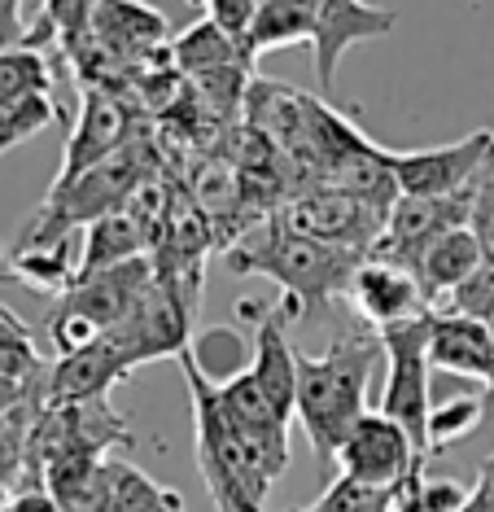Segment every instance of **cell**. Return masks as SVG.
I'll return each mask as SVG.
<instances>
[{"mask_svg":"<svg viewBox=\"0 0 494 512\" xmlns=\"http://www.w3.org/2000/svg\"><path fill=\"white\" fill-rule=\"evenodd\" d=\"M429 311H438V316H464V320H477L490 329L494 324V263L477 267L464 285H455L451 294L442 302H433Z\"/></svg>","mask_w":494,"mask_h":512,"instance_id":"obj_25","label":"cell"},{"mask_svg":"<svg viewBox=\"0 0 494 512\" xmlns=\"http://www.w3.org/2000/svg\"><path fill=\"white\" fill-rule=\"evenodd\" d=\"M140 254H149V232L140 228V219L119 206V211L92 219L84 228V250H79V276L75 281H84V276H97V272H110V267L119 263H132Z\"/></svg>","mask_w":494,"mask_h":512,"instance_id":"obj_17","label":"cell"},{"mask_svg":"<svg viewBox=\"0 0 494 512\" xmlns=\"http://www.w3.org/2000/svg\"><path fill=\"white\" fill-rule=\"evenodd\" d=\"M494 145V132L464 136L455 145H429V149H390V171L398 184V197H455L473 189L481 162Z\"/></svg>","mask_w":494,"mask_h":512,"instance_id":"obj_8","label":"cell"},{"mask_svg":"<svg viewBox=\"0 0 494 512\" xmlns=\"http://www.w3.org/2000/svg\"><path fill=\"white\" fill-rule=\"evenodd\" d=\"M31 49V22L22 18V0H0V53Z\"/></svg>","mask_w":494,"mask_h":512,"instance_id":"obj_29","label":"cell"},{"mask_svg":"<svg viewBox=\"0 0 494 512\" xmlns=\"http://www.w3.org/2000/svg\"><path fill=\"white\" fill-rule=\"evenodd\" d=\"M5 276L18 285H27L31 294L44 298H62L79 276V259L70 250V237L53 241H18L5 259Z\"/></svg>","mask_w":494,"mask_h":512,"instance_id":"obj_16","label":"cell"},{"mask_svg":"<svg viewBox=\"0 0 494 512\" xmlns=\"http://www.w3.org/2000/svg\"><path fill=\"white\" fill-rule=\"evenodd\" d=\"M429 364L438 372H455V377L481 381L490 386L494 377V342L490 329L464 316H438L429 320Z\"/></svg>","mask_w":494,"mask_h":512,"instance_id":"obj_15","label":"cell"},{"mask_svg":"<svg viewBox=\"0 0 494 512\" xmlns=\"http://www.w3.org/2000/svg\"><path fill=\"white\" fill-rule=\"evenodd\" d=\"M132 136V110H127L123 92L110 88H79V119L66 136L62 149V171L53 184H66L75 176H84L88 167H97L101 158L119 154Z\"/></svg>","mask_w":494,"mask_h":512,"instance_id":"obj_10","label":"cell"},{"mask_svg":"<svg viewBox=\"0 0 494 512\" xmlns=\"http://www.w3.org/2000/svg\"><path fill=\"white\" fill-rule=\"evenodd\" d=\"M84 36L97 44L114 66L132 71V66H140L145 57L162 53V44L171 40V27L154 5H145V0H97L88 14Z\"/></svg>","mask_w":494,"mask_h":512,"instance_id":"obj_11","label":"cell"},{"mask_svg":"<svg viewBox=\"0 0 494 512\" xmlns=\"http://www.w3.org/2000/svg\"><path fill=\"white\" fill-rule=\"evenodd\" d=\"M468 228L477 232L481 250H486V259L494 263V145H490V154L473 180V224Z\"/></svg>","mask_w":494,"mask_h":512,"instance_id":"obj_27","label":"cell"},{"mask_svg":"<svg viewBox=\"0 0 494 512\" xmlns=\"http://www.w3.org/2000/svg\"><path fill=\"white\" fill-rule=\"evenodd\" d=\"M258 5H263V0H206V18L215 22L219 31H228V36L245 49V40H250V27H254V18H258ZM245 57H250V53H245Z\"/></svg>","mask_w":494,"mask_h":512,"instance_id":"obj_28","label":"cell"},{"mask_svg":"<svg viewBox=\"0 0 494 512\" xmlns=\"http://www.w3.org/2000/svg\"><path fill=\"white\" fill-rule=\"evenodd\" d=\"M188 355H193V364L219 386V381H232L237 372L250 368L245 355H254V346L245 351V337H237L232 329H206V333H193Z\"/></svg>","mask_w":494,"mask_h":512,"instance_id":"obj_22","label":"cell"},{"mask_svg":"<svg viewBox=\"0 0 494 512\" xmlns=\"http://www.w3.org/2000/svg\"><path fill=\"white\" fill-rule=\"evenodd\" d=\"M477 491H481V495H486L490 504H494V456H490V460H481V477H477Z\"/></svg>","mask_w":494,"mask_h":512,"instance_id":"obj_33","label":"cell"},{"mask_svg":"<svg viewBox=\"0 0 494 512\" xmlns=\"http://www.w3.org/2000/svg\"><path fill=\"white\" fill-rule=\"evenodd\" d=\"M188 394H193V438H197V469H202L206 495L215 512H267V491L276 477L258 460V451L237 434V425L223 416L215 381L193 364V355H180Z\"/></svg>","mask_w":494,"mask_h":512,"instance_id":"obj_3","label":"cell"},{"mask_svg":"<svg viewBox=\"0 0 494 512\" xmlns=\"http://www.w3.org/2000/svg\"><path fill=\"white\" fill-rule=\"evenodd\" d=\"M490 342H494V324H490ZM481 399H486V407H490V416H494V377H490V386H486V394H481Z\"/></svg>","mask_w":494,"mask_h":512,"instance_id":"obj_35","label":"cell"},{"mask_svg":"<svg viewBox=\"0 0 494 512\" xmlns=\"http://www.w3.org/2000/svg\"><path fill=\"white\" fill-rule=\"evenodd\" d=\"M0 512H62V508H57V499L49 491H22V495L9 499Z\"/></svg>","mask_w":494,"mask_h":512,"instance_id":"obj_31","label":"cell"},{"mask_svg":"<svg viewBox=\"0 0 494 512\" xmlns=\"http://www.w3.org/2000/svg\"><path fill=\"white\" fill-rule=\"evenodd\" d=\"M53 92V53L9 49L0 53V110H14L27 97Z\"/></svg>","mask_w":494,"mask_h":512,"instance_id":"obj_20","label":"cell"},{"mask_svg":"<svg viewBox=\"0 0 494 512\" xmlns=\"http://www.w3.org/2000/svg\"><path fill=\"white\" fill-rule=\"evenodd\" d=\"M114 512H188V504L180 491L158 486L145 469L114 460Z\"/></svg>","mask_w":494,"mask_h":512,"instance_id":"obj_21","label":"cell"},{"mask_svg":"<svg viewBox=\"0 0 494 512\" xmlns=\"http://www.w3.org/2000/svg\"><path fill=\"white\" fill-rule=\"evenodd\" d=\"M315 14V75H320V88L328 92L337 79V62L350 44L390 36L394 31V9H376L363 5V0H307Z\"/></svg>","mask_w":494,"mask_h":512,"instance_id":"obj_13","label":"cell"},{"mask_svg":"<svg viewBox=\"0 0 494 512\" xmlns=\"http://www.w3.org/2000/svg\"><path fill=\"white\" fill-rule=\"evenodd\" d=\"M311 40H315V14L307 0H263L250 27V40H245V53L254 62L267 49H289V44H311Z\"/></svg>","mask_w":494,"mask_h":512,"instance_id":"obj_19","label":"cell"},{"mask_svg":"<svg viewBox=\"0 0 494 512\" xmlns=\"http://www.w3.org/2000/svg\"><path fill=\"white\" fill-rule=\"evenodd\" d=\"M486 416H490L486 399H468V394H464V399L438 403V407L429 412V456H438V451L455 447V442L473 438Z\"/></svg>","mask_w":494,"mask_h":512,"instance_id":"obj_23","label":"cell"},{"mask_svg":"<svg viewBox=\"0 0 494 512\" xmlns=\"http://www.w3.org/2000/svg\"><path fill=\"white\" fill-rule=\"evenodd\" d=\"M53 119H62V106H57L53 92L27 97L14 110H0V158H5L9 149H18L22 141H31V136H40Z\"/></svg>","mask_w":494,"mask_h":512,"instance_id":"obj_24","label":"cell"},{"mask_svg":"<svg viewBox=\"0 0 494 512\" xmlns=\"http://www.w3.org/2000/svg\"><path fill=\"white\" fill-rule=\"evenodd\" d=\"M276 219L302 237L328 241V246L355 250V254H372L376 241L385 232V215L381 206L363 202V197L333 189V184H311V189L293 193L285 206L276 211Z\"/></svg>","mask_w":494,"mask_h":512,"instance_id":"obj_6","label":"cell"},{"mask_svg":"<svg viewBox=\"0 0 494 512\" xmlns=\"http://www.w3.org/2000/svg\"><path fill=\"white\" fill-rule=\"evenodd\" d=\"M473 491H460L455 482H429L425 473L407 477L390 495V512H460Z\"/></svg>","mask_w":494,"mask_h":512,"instance_id":"obj_26","label":"cell"},{"mask_svg":"<svg viewBox=\"0 0 494 512\" xmlns=\"http://www.w3.org/2000/svg\"><path fill=\"white\" fill-rule=\"evenodd\" d=\"M460 512H494V504H490V499H486V495H481L477 486H473V495H468V504H464Z\"/></svg>","mask_w":494,"mask_h":512,"instance_id":"obj_34","label":"cell"},{"mask_svg":"<svg viewBox=\"0 0 494 512\" xmlns=\"http://www.w3.org/2000/svg\"><path fill=\"white\" fill-rule=\"evenodd\" d=\"M223 259H228V267L237 276H267V281H276L285 289V307L293 311V320H298L315 307L350 298V281H355L359 263L368 259V254L302 237V232L285 228L272 215L267 224L241 232V237L223 250Z\"/></svg>","mask_w":494,"mask_h":512,"instance_id":"obj_1","label":"cell"},{"mask_svg":"<svg viewBox=\"0 0 494 512\" xmlns=\"http://www.w3.org/2000/svg\"><path fill=\"white\" fill-rule=\"evenodd\" d=\"M75 5L79 0H44V9H40V22H49V27L57 31V49H62L66 31L75 27Z\"/></svg>","mask_w":494,"mask_h":512,"instance_id":"obj_30","label":"cell"},{"mask_svg":"<svg viewBox=\"0 0 494 512\" xmlns=\"http://www.w3.org/2000/svg\"><path fill=\"white\" fill-rule=\"evenodd\" d=\"M486 263L490 259H486V250H481L473 228H451L446 237H438L416 263V276H420V289H425L429 307L433 302H442L455 285H464L468 276H473L477 267H486Z\"/></svg>","mask_w":494,"mask_h":512,"instance_id":"obj_18","label":"cell"},{"mask_svg":"<svg viewBox=\"0 0 494 512\" xmlns=\"http://www.w3.org/2000/svg\"><path fill=\"white\" fill-rule=\"evenodd\" d=\"M429 316L394 324V329H381V351H385V390H381V407L390 421H398L407 429L411 447H416L420 460H429Z\"/></svg>","mask_w":494,"mask_h":512,"instance_id":"obj_5","label":"cell"},{"mask_svg":"<svg viewBox=\"0 0 494 512\" xmlns=\"http://www.w3.org/2000/svg\"><path fill=\"white\" fill-rule=\"evenodd\" d=\"M468 224H473V189H464L455 197H398L372 259H390L416 272L420 254L433 241L446 237L451 228H468Z\"/></svg>","mask_w":494,"mask_h":512,"instance_id":"obj_9","label":"cell"},{"mask_svg":"<svg viewBox=\"0 0 494 512\" xmlns=\"http://www.w3.org/2000/svg\"><path fill=\"white\" fill-rule=\"evenodd\" d=\"M92 5H97V0H79V5H75V27H70L66 36H62V49H66V44H75V40L88 31V14H92ZM62 49H57V53H62Z\"/></svg>","mask_w":494,"mask_h":512,"instance_id":"obj_32","label":"cell"},{"mask_svg":"<svg viewBox=\"0 0 494 512\" xmlns=\"http://www.w3.org/2000/svg\"><path fill=\"white\" fill-rule=\"evenodd\" d=\"M333 464L346 482L363 486V491H376V495H394L407 477L425 473V460L416 456L407 429L390 421L385 412H363L355 429L346 434V442H341Z\"/></svg>","mask_w":494,"mask_h":512,"instance_id":"obj_7","label":"cell"},{"mask_svg":"<svg viewBox=\"0 0 494 512\" xmlns=\"http://www.w3.org/2000/svg\"><path fill=\"white\" fill-rule=\"evenodd\" d=\"M5 259H9V254H5V246H0V276H5Z\"/></svg>","mask_w":494,"mask_h":512,"instance_id":"obj_36","label":"cell"},{"mask_svg":"<svg viewBox=\"0 0 494 512\" xmlns=\"http://www.w3.org/2000/svg\"><path fill=\"white\" fill-rule=\"evenodd\" d=\"M385 359L376 333H341L320 355L298 351V403L293 416L307 429L315 456L333 464L346 434L368 407L372 372Z\"/></svg>","mask_w":494,"mask_h":512,"instance_id":"obj_2","label":"cell"},{"mask_svg":"<svg viewBox=\"0 0 494 512\" xmlns=\"http://www.w3.org/2000/svg\"><path fill=\"white\" fill-rule=\"evenodd\" d=\"M154 281H158V272L149 254L75 281L62 298H53L49 316H44V333L53 337V351L70 355V351L92 346L101 333H110L114 324H123L132 316L140 307V298L154 289Z\"/></svg>","mask_w":494,"mask_h":512,"instance_id":"obj_4","label":"cell"},{"mask_svg":"<svg viewBox=\"0 0 494 512\" xmlns=\"http://www.w3.org/2000/svg\"><path fill=\"white\" fill-rule=\"evenodd\" d=\"M127 381L123 359L110 351V342L97 337L84 351L57 355V364L44 377V403H92V399H110V390Z\"/></svg>","mask_w":494,"mask_h":512,"instance_id":"obj_14","label":"cell"},{"mask_svg":"<svg viewBox=\"0 0 494 512\" xmlns=\"http://www.w3.org/2000/svg\"><path fill=\"white\" fill-rule=\"evenodd\" d=\"M350 302L376 333L429 316V298L420 289V276L403 263L372 259V254L359 263L355 281H350Z\"/></svg>","mask_w":494,"mask_h":512,"instance_id":"obj_12","label":"cell"}]
</instances>
